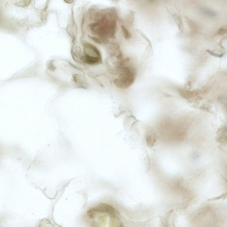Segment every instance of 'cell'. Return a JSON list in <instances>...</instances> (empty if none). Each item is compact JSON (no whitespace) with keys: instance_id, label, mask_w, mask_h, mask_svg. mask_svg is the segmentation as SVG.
<instances>
[{"instance_id":"obj_1","label":"cell","mask_w":227,"mask_h":227,"mask_svg":"<svg viewBox=\"0 0 227 227\" xmlns=\"http://www.w3.org/2000/svg\"><path fill=\"white\" fill-rule=\"evenodd\" d=\"M103 21L94 24L91 30L102 36L111 37L115 32L116 24L111 20L103 19Z\"/></svg>"},{"instance_id":"obj_2","label":"cell","mask_w":227,"mask_h":227,"mask_svg":"<svg viewBox=\"0 0 227 227\" xmlns=\"http://www.w3.org/2000/svg\"><path fill=\"white\" fill-rule=\"evenodd\" d=\"M85 61L90 65H96L101 63V55L98 49L90 44L84 45Z\"/></svg>"},{"instance_id":"obj_3","label":"cell","mask_w":227,"mask_h":227,"mask_svg":"<svg viewBox=\"0 0 227 227\" xmlns=\"http://www.w3.org/2000/svg\"><path fill=\"white\" fill-rule=\"evenodd\" d=\"M135 74L131 68L127 67L123 69L122 73L115 81V84L121 88H127L134 81Z\"/></svg>"},{"instance_id":"obj_4","label":"cell","mask_w":227,"mask_h":227,"mask_svg":"<svg viewBox=\"0 0 227 227\" xmlns=\"http://www.w3.org/2000/svg\"><path fill=\"white\" fill-rule=\"evenodd\" d=\"M200 11L204 15L206 16V17H209V18H214L217 15L215 12H214L212 10H210L208 8H200Z\"/></svg>"},{"instance_id":"obj_5","label":"cell","mask_w":227,"mask_h":227,"mask_svg":"<svg viewBox=\"0 0 227 227\" xmlns=\"http://www.w3.org/2000/svg\"><path fill=\"white\" fill-rule=\"evenodd\" d=\"M207 52L209 53L212 56H215V57H218V58H221L223 56V54H219L216 53H214V52H212V51H210L209 50H207Z\"/></svg>"},{"instance_id":"obj_6","label":"cell","mask_w":227,"mask_h":227,"mask_svg":"<svg viewBox=\"0 0 227 227\" xmlns=\"http://www.w3.org/2000/svg\"><path fill=\"white\" fill-rule=\"evenodd\" d=\"M122 30H123V32H124V35H125L126 37L127 38H130L131 37V35H130V33L128 32L127 30L124 27H122Z\"/></svg>"},{"instance_id":"obj_7","label":"cell","mask_w":227,"mask_h":227,"mask_svg":"<svg viewBox=\"0 0 227 227\" xmlns=\"http://www.w3.org/2000/svg\"><path fill=\"white\" fill-rule=\"evenodd\" d=\"M226 32V29H224V28H221L219 29V30L218 31V34L219 35H223L224 34V33Z\"/></svg>"}]
</instances>
